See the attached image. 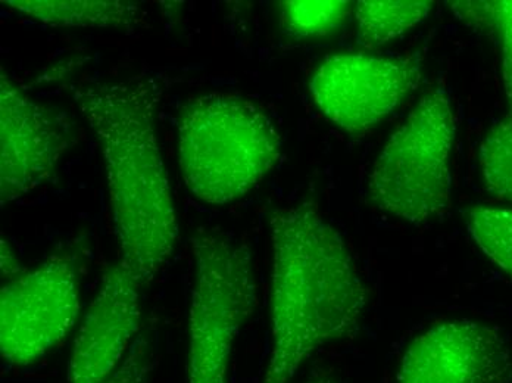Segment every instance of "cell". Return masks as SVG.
<instances>
[{"instance_id":"14","label":"cell","mask_w":512,"mask_h":383,"mask_svg":"<svg viewBox=\"0 0 512 383\" xmlns=\"http://www.w3.org/2000/svg\"><path fill=\"white\" fill-rule=\"evenodd\" d=\"M280 5L283 31L293 39L326 36L352 12V3L343 0H286Z\"/></svg>"},{"instance_id":"17","label":"cell","mask_w":512,"mask_h":383,"mask_svg":"<svg viewBox=\"0 0 512 383\" xmlns=\"http://www.w3.org/2000/svg\"><path fill=\"white\" fill-rule=\"evenodd\" d=\"M154 367V357L148 342H134L133 348L120 369L111 376L105 383H148Z\"/></svg>"},{"instance_id":"1","label":"cell","mask_w":512,"mask_h":383,"mask_svg":"<svg viewBox=\"0 0 512 383\" xmlns=\"http://www.w3.org/2000/svg\"><path fill=\"white\" fill-rule=\"evenodd\" d=\"M268 223L271 350L261 383H290L321 348L358 332L367 289L314 201L274 210Z\"/></svg>"},{"instance_id":"2","label":"cell","mask_w":512,"mask_h":383,"mask_svg":"<svg viewBox=\"0 0 512 383\" xmlns=\"http://www.w3.org/2000/svg\"><path fill=\"white\" fill-rule=\"evenodd\" d=\"M74 99L101 145L118 263L149 285L170 263L180 235L156 132L159 86L151 79L87 84Z\"/></svg>"},{"instance_id":"13","label":"cell","mask_w":512,"mask_h":383,"mask_svg":"<svg viewBox=\"0 0 512 383\" xmlns=\"http://www.w3.org/2000/svg\"><path fill=\"white\" fill-rule=\"evenodd\" d=\"M468 233L480 251L512 277V208H470L465 214Z\"/></svg>"},{"instance_id":"8","label":"cell","mask_w":512,"mask_h":383,"mask_svg":"<svg viewBox=\"0 0 512 383\" xmlns=\"http://www.w3.org/2000/svg\"><path fill=\"white\" fill-rule=\"evenodd\" d=\"M73 145L64 117L27 96L5 73L0 79V202L23 198L51 179Z\"/></svg>"},{"instance_id":"18","label":"cell","mask_w":512,"mask_h":383,"mask_svg":"<svg viewBox=\"0 0 512 383\" xmlns=\"http://www.w3.org/2000/svg\"><path fill=\"white\" fill-rule=\"evenodd\" d=\"M24 270L20 269V264H18V258L15 257L14 252L11 251V247H9L8 242L2 241V274L3 279L12 280L15 277L23 274Z\"/></svg>"},{"instance_id":"15","label":"cell","mask_w":512,"mask_h":383,"mask_svg":"<svg viewBox=\"0 0 512 383\" xmlns=\"http://www.w3.org/2000/svg\"><path fill=\"white\" fill-rule=\"evenodd\" d=\"M455 15L471 26L492 28L499 34L502 49V82L512 118V0L452 3Z\"/></svg>"},{"instance_id":"7","label":"cell","mask_w":512,"mask_h":383,"mask_svg":"<svg viewBox=\"0 0 512 383\" xmlns=\"http://www.w3.org/2000/svg\"><path fill=\"white\" fill-rule=\"evenodd\" d=\"M421 82L420 56H327L309 92L334 126L361 135L386 120Z\"/></svg>"},{"instance_id":"19","label":"cell","mask_w":512,"mask_h":383,"mask_svg":"<svg viewBox=\"0 0 512 383\" xmlns=\"http://www.w3.org/2000/svg\"><path fill=\"white\" fill-rule=\"evenodd\" d=\"M301 383H343L340 381V378H337L336 375L332 372H326V370H321V372L312 373L309 378L305 379L304 382Z\"/></svg>"},{"instance_id":"11","label":"cell","mask_w":512,"mask_h":383,"mask_svg":"<svg viewBox=\"0 0 512 383\" xmlns=\"http://www.w3.org/2000/svg\"><path fill=\"white\" fill-rule=\"evenodd\" d=\"M18 14L55 28H109L134 33L145 12L127 0H3Z\"/></svg>"},{"instance_id":"9","label":"cell","mask_w":512,"mask_h":383,"mask_svg":"<svg viewBox=\"0 0 512 383\" xmlns=\"http://www.w3.org/2000/svg\"><path fill=\"white\" fill-rule=\"evenodd\" d=\"M512 351L498 329L473 320L440 323L412 339L396 383H508Z\"/></svg>"},{"instance_id":"10","label":"cell","mask_w":512,"mask_h":383,"mask_svg":"<svg viewBox=\"0 0 512 383\" xmlns=\"http://www.w3.org/2000/svg\"><path fill=\"white\" fill-rule=\"evenodd\" d=\"M142 286L120 263L102 276L68 361V383H105L120 369L142 325Z\"/></svg>"},{"instance_id":"6","label":"cell","mask_w":512,"mask_h":383,"mask_svg":"<svg viewBox=\"0 0 512 383\" xmlns=\"http://www.w3.org/2000/svg\"><path fill=\"white\" fill-rule=\"evenodd\" d=\"M76 258L53 255L9 280L0 291V353L15 367L48 356L80 316Z\"/></svg>"},{"instance_id":"3","label":"cell","mask_w":512,"mask_h":383,"mask_svg":"<svg viewBox=\"0 0 512 383\" xmlns=\"http://www.w3.org/2000/svg\"><path fill=\"white\" fill-rule=\"evenodd\" d=\"M177 139L187 189L215 207L254 191L282 158V140L273 121L248 99L229 93L187 101Z\"/></svg>"},{"instance_id":"16","label":"cell","mask_w":512,"mask_h":383,"mask_svg":"<svg viewBox=\"0 0 512 383\" xmlns=\"http://www.w3.org/2000/svg\"><path fill=\"white\" fill-rule=\"evenodd\" d=\"M479 163L486 191L512 202V118L490 127L480 145Z\"/></svg>"},{"instance_id":"4","label":"cell","mask_w":512,"mask_h":383,"mask_svg":"<svg viewBox=\"0 0 512 383\" xmlns=\"http://www.w3.org/2000/svg\"><path fill=\"white\" fill-rule=\"evenodd\" d=\"M187 326L186 383H229L231 354L254 314L256 285L248 245L220 229L199 227Z\"/></svg>"},{"instance_id":"5","label":"cell","mask_w":512,"mask_h":383,"mask_svg":"<svg viewBox=\"0 0 512 383\" xmlns=\"http://www.w3.org/2000/svg\"><path fill=\"white\" fill-rule=\"evenodd\" d=\"M457 121L443 87L427 92L390 135L368 180L371 202L411 224L451 208V154Z\"/></svg>"},{"instance_id":"12","label":"cell","mask_w":512,"mask_h":383,"mask_svg":"<svg viewBox=\"0 0 512 383\" xmlns=\"http://www.w3.org/2000/svg\"><path fill=\"white\" fill-rule=\"evenodd\" d=\"M435 3L429 0H361L355 6L358 42L374 49L423 23Z\"/></svg>"}]
</instances>
